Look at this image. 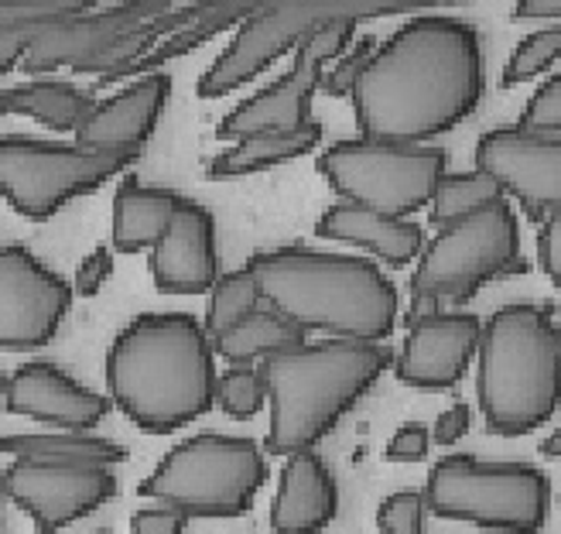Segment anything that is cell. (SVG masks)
<instances>
[{"label":"cell","instance_id":"obj_10","mask_svg":"<svg viewBox=\"0 0 561 534\" xmlns=\"http://www.w3.org/2000/svg\"><path fill=\"white\" fill-rule=\"evenodd\" d=\"M520 254V219L511 200L476 209L448 227H438L414 261L411 292L435 295L442 302L462 305L480 295L490 281L524 274Z\"/></svg>","mask_w":561,"mask_h":534},{"label":"cell","instance_id":"obj_11","mask_svg":"<svg viewBox=\"0 0 561 534\" xmlns=\"http://www.w3.org/2000/svg\"><path fill=\"white\" fill-rule=\"evenodd\" d=\"M414 4H329V0H280V4H257L237 27L209 69L195 82L203 100L230 96L250 79L267 72L277 59L295 52L316 27L329 21H367L383 14H408Z\"/></svg>","mask_w":561,"mask_h":534},{"label":"cell","instance_id":"obj_25","mask_svg":"<svg viewBox=\"0 0 561 534\" xmlns=\"http://www.w3.org/2000/svg\"><path fill=\"white\" fill-rule=\"evenodd\" d=\"M0 103H4V114L32 117L55 134H76L79 124L90 117L96 96L87 87H76L72 79L45 76L0 90Z\"/></svg>","mask_w":561,"mask_h":534},{"label":"cell","instance_id":"obj_45","mask_svg":"<svg viewBox=\"0 0 561 534\" xmlns=\"http://www.w3.org/2000/svg\"><path fill=\"white\" fill-rule=\"evenodd\" d=\"M4 500H8V493H4V469H0V531H4Z\"/></svg>","mask_w":561,"mask_h":534},{"label":"cell","instance_id":"obj_47","mask_svg":"<svg viewBox=\"0 0 561 534\" xmlns=\"http://www.w3.org/2000/svg\"><path fill=\"white\" fill-rule=\"evenodd\" d=\"M90 534H114V531H90Z\"/></svg>","mask_w":561,"mask_h":534},{"label":"cell","instance_id":"obj_15","mask_svg":"<svg viewBox=\"0 0 561 534\" xmlns=\"http://www.w3.org/2000/svg\"><path fill=\"white\" fill-rule=\"evenodd\" d=\"M476 168L493 175L507 200L561 209V134L503 124L476 140Z\"/></svg>","mask_w":561,"mask_h":534},{"label":"cell","instance_id":"obj_4","mask_svg":"<svg viewBox=\"0 0 561 534\" xmlns=\"http://www.w3.org/2000/svg\"><path fill=\"white\" fill-rule=\"evenodd\" d=\"M394 353L383 343L316 340L301 350L261 363L267 374L271 425L267 456H295L316 448L340 421L370 395L390 371Z\"/></svg>","mask_w":561,"mask_h":534},{"label":"cell","instance_id":"obj_32","mask_svg":"<svg viewBox=\"0 0 561 534\" xmlns=\"http://www.w3.org/2000/svg\"><path fill=\"white\" fill-rule=\"evenodd\" d=\"M377 38L374 35H363V38H356L340 59H335L325 72H322V87H319V93H325V96H332V100H350L353 96V90H356V82H359V76H363V69H367V63L374 59V52H377Z\"/></svg>","mask_w":561,"mask_h":534},{"label":"cell","instance_id":"obj_30","mask_svg":"<svg viewBox=\"0 0 561 534\" xmlns=\"http://www.w3.org/2000/svg\"><path fill=\"white\" fill-rule=\"evenodd\" d=\"M558 63H561V24L538 27V32L520 38L517 48L511 52V59L500 76V87L517 90V87H524V82H535L545 72H551Z\"/></svg>","mask_w":561,"mask_h":534},{"label":"cell","instance_id":"obj_39","mask_svg":"<svg viewBox=\"0 0 561 534\" xmlns=\"http://www.w3.org/2000/svg\"><path fill=\"white\" fill-rule=\"evenodd\" d=\"M188 514L168 508V503H148L130 514V534H185Z\"/></svg>","mask_w":561,"mask_h":534},{"label":"cell","instance_id":"obj_18","mask_svg":"<svg viewBox=\"0 0 561 534\" xmlns=\"http://www.w3.org/2000/svg\"><path fill=\"white\" fill-rule=\"evenodd\" d=\"M168 11H172V4H164V0H127V4H114V8L93 4L72 18H59L38 35L21 72L27 79H45L59 69H76L117 35L130 32L134 24L161 18Z\"/></svg>","mask_w":561,"mask_h":534},{"label":"cell","instance_id":"obj_9","mask_svg":"<svg viewBox=\"0 0 561 534\" xmlns=\"http://www.w3.org/2000/svg\"><path fill=\"white\" fill-rule=\"evenodd\" d=\"M319 175L340 203L411 219L432 206L438 182L448 175V151L438 145L343 137L319 151Z\"/></svg>","mask_w":561,"mask_h":534},{"label":"cell","instance_id":"obj_38","mask_svg":"<svg viewBox=\"0 0 561 534\" xmlns=\"http://www.w3.org/2000/svg\"><path fill=\"white\" fill-rule=\"evenodd\" d=\"M432 453V429L425 421H404V425L390 435L383 459L387 463H425Z\"/></svg>","mask_w":561,"mask_h":534},{"label":"cell","instance_id":"obj_24","mask_svg":"<svg viewBox=\"0 0 561 534\" xmlns=\"http://www.w3.org/2000/svg\"><path fill=\"white\" fill-rule=\"evenodd\" d=\"M322 137H325V127L319 121H308L291 130H267V134L243 137V140H233L230 148H222L219 155H213L206 172L209 179H240V175L271 172V168H280V164L319 151Z\"/></svg>","mask_w":561,"mask_h":534},{"label":"cell","instance_id":"obj_19","mask_svg":"<svg viewBox=\"0 0 561 534\" xmlns=\"http://www.w3.org/2000/svg\"><path fill=\"white\" fill-rule=\"evenodd\" d=\"M154 288L164 295H203L216 285L219 234L209 206L188 200L148 254Z\"/></svg>","mask_w":561,"mask_h":534},{"label":"cell","instance_id":"obj_21","mask_svg":"<svg viewBox=\"0 0 561 534\" xmlns=\"http://www.w3.org/2000/svg\"><path fill=\"white\" fill-rule=\"evenodd\" d=\"M340 518V484L329 463L305 448L285 459L271 500L274 534H322Z\"/></svg>","mask_w":561,"mask_h":534},{"label":"cell","instance_id":"obj_14","mask_svg":"<svg viewBox=\"0 0 561 534\" xmlns=\"http://www.w3.org/2000/svg\"><path fill=\"white\" fill-rule=\"evenodd\" d=\"M4 493L42 534H59L106 508L121 493V480L106 466L11 463L4 469Z\"/></svg>","mask_w":561,"mask_h":534},{"label":"cell","instance_id":"obj_20","mask_svg":"<svg viewBox=\"0 0 561 534\" xmlns=\"http://www.w3.org/2000/svg\"><path fill=\"white\" fill-rule=\"evenodd\" d=\"M168 100H172V76L151 72L130 79L106 100H96L90 117L79 124L72 140L103 151H145L151 134L158 130Z\"/></svg>","mask_w":561,"mask_h":534},{"label":"cell","instance_id":"obj_2","mask_svg":"<svg viewBox=\"0 0 561 534\" xmlns=\"http://www.w3.org/2000/svg\"><path fill=\"white\" fill-rule=\"evenodd\" d=\"M216 346L192 313H140L106 350V398L145 435H175L216 408Z\"/></svg>","mask_w":561,"mask_h":534},{"label":"cell","instance_id":"obj_3","mask_svg":"<svg viewBox=\"0 0 561 534\" xmlns=\"http://www.w3.org/2000/svg\"><path fill=\"white\" fill-rule=\"evenodd\" d=\"M264 305L329 340L387 343L401 322V292L374 258L319 247H271L247 261Z\"/></svg>","mask_w":561,"mask_h":534},{"label":"cell","instance_id":"obj_29","mask_svg":"<svg viewBox=\"0 0 561 534\" xmlns=\"http://www.w3.org/2000/svg\"><path fill=\"white\" fill-rule=\"evenodd\" d=\"M264 305L261 298V288L254 274H250V268H237V271H227L216 277V285L209 288V308H206V332L209 336H219L222 329L237 326L240 319L254 316L257 308Z\"/></svg>","mask_w":561,"mask_h":534},{"label":"cell","instance_id":"obj_35","mask_svg":"<svg viewBox=\"0 0 561 534\" xmlns=\"http://www.w3.org/2000/svg\"><path fill=\"white\" fill-rule=\"evenodd\" d=\"M51 21H59V18H32V21H18V24L0 27V79L24 66L27 52L35 48L38 35L45 32Z\"/></svg>","mask_w":561,"mask_h":534},{"label":"cell","instance_id":"obj_46","mask_svg":"<svg viewBox=\"0 0 561 534\" xmlns=\"http://www.w3.org/2000/svg\"><path fill=\"white\" fill-rule=\"evenodd\" d=\"M4 398H8V374L0 371V408H4Z\"/></svg>","mask_w":561,"mask_h":534},{"label":"cell","instance_id":"obj_8","mask_svg":"<svg viewBox=\"0 0 561 534\" xmlns=\"http://www.w3.org/2000/svg\"><path fill=\"white\" fill-rule=\"evenodd\" d=\"M137 151H103L35 134L0 137V200L18 216L45 223L69 203L100 192L137 161Z\"/></svg>","mask_w":561,"mask_h":534},{"label":"cell","instance_id":"obj_36","mask_svg":"<svg viewBox=\"0 0 561 534\" xmlns=\"http://www.w3.org/2000/svg\"><path fill=\"white\" fill-rule=\"evenodd\" d=\"M93 8L90 0H0V27L32 18H69Z\"/></svg>","mask_w":561,"mask_h":534},{"label":"cell","instance_id":"obj_28","mask_svg":"<svg viewBox=\"0 0 561 534\" xmlns=\"http://www.w3.org/2000/svg\"><path fill=\"white\" fill-rule=\"evenodd\" d=\"M500 200H507V192H503V185L493 175L480 172V168L448 172L435 189V200L428 206V223L438 230V227H448V223H456L483 206H493Z\"/></svg>","mask_w":561,"mask_h":534},{"label":"cell","instance_id":"obj_27","mask_svg":"<svg viewBox=\"0 0 561 534\" xmlns=\"http://www.w3.org/2000/svg\"><path fill=\"white\" fill-rule=\"evenodd\" d=\"M305 343H308V332L280 313H274L271 305H261L254 316H247L237 326L213 336L216 356L227 360L230 367H237V363L261 367V363H271L277 356L301 350Z\"/></svg>","mask_w":561,"mask_h":534},{"label":"cell","instance_id":"obj_41","mask_svg":"<svg viewBox=\"0 0 561 534\" xmlns=\"http://www.w3.org/2000/svg\"><path fill=\"white\" fill-rule=\"evenodd\" d=\"M472 429V408L466 401H456L453 408H445L438 418H435V425H432V442L442 445V448H453L459 439H466Z\"/></svg>","mask_w":561,"mask_h":534},{"label":"cell","instance_id":"obj_22","mask_svg":"<svg viewBox=\"0 0 561 534\" xmlns=\"http://www.w3.org/2000/svg\"><path fill=\"white\" fill-rule=\"evenodd\" d=\"M316 237L367 250L370 258L387 268H411L425 250V227L421 223L374 213L353 203L329 206L316 223Z\"/></svg>","mask_w":561,"mask_h":534},{"label":"cell","instance_id":"obj_5","mask_svg":"<svg viewBox=\"0 0 561 534\" xmlns=\"http://www.w3.org/2000/svg\"><path fill=\"white\" fill-rule=\"evenodd\" d=\"M476 401L493 435L520 439L561 408V326L548 308L514 302L483 322Z\"/></svg>","mask_w":561,"mask_h":534},{"label":"cell","instance_id":"obj_6","mask_svg":"<svg viewBox=\"0 0 561 534\" xmlns=\"http://www.w3.org/2000/svg\"><path fill=\"white\" fill-rule=\"evenodd\" d=\"M267 480L271 466L257 439L199 432L168 448L137 493L188 518H243Z\"/></svg>","mask_w":561,"mask_h":534},{"label":"cell","instance_id":"obj_17","mask_svg":"<svg viewBox=\"0 0 561 534\" xmlns=\"http://www.w3.org/2000/svg\"><path fill=\"white\" fill-rule=\"evenodd\" d=\"M4 408L11 414L38 421V425L66 432H93L114 411L106 395L76 380L51 360H27L14 374H8Z\"/></svg>","mask_w":561,"mask_h":534},{"label":"cell","instance_id":"obj_34","mask_svg":"<svg viewBox=\"0 0 561 534\" xmlns=\"http://www.w3.org/2000/svg\"><path fill=\"white\" fill-rule=\"evenodd\" d=\"M517 127L538 130V134H561V72L548 76L541 87L530 93L520 110Z\"/></svg>","mask_w":561,"mask_h":534},{"label":"cell","instance_id":"obj_12","mask_svg":"<svg viewBox=\"0 0 561 534\" xmlns=\"http://www.w3.org/2000/svg\"><path fill=\"white\" fill-rule=\"evenodd\" d=\"M359 21H329L316 27L298 48L291 69L280 72L264 90L250 100H240L227 117L219 121V140H243L267 130H291L312 121V96L322 87V72L340 59V55L356 42Z\"/></svg>","mask_w":561,"mask_h":534},{"label":"cell","instance_id":"obj_31","mask_svg":"<svg viewBox=\"0 0 561 534\" xmlns=\"http://www.w3.org/2000/svg\"><path fill=\"white\" fill-rule=\"evenodd\" d=\"M216 408L233 418L250 421L267 408V374L264 367H250V363H237V367L219 371L216 380Z\"/></svg>","mask_w":561,"mask_h":534},{"label":"cell","instance_id":"obj_37","mask_svg":"<svg viewBox=\"0 0 561 534\" xmlns=\"http://www.w3.org/2000/svg\"><path fill=\"white\" fill-rule=\"evenodd\" d=\"M114 268H117L114 247H93L90 254L79 261V268H76L72 292H76L79 298H96V295L103 292L106 281L114 277Z\"/></svg>","mask_w":561,"mask_h":534},{"label":"cell","instance_id":"obj_33","mask_svg":"<svg viewBox=\"0 0 561 534\" xmlns=\"http://www.w3.org/2000/svg\"><path fill=\"white\" fill-rule=\"evenodd\" d=\"M425 521H428L425 490H394L377 508V527L383 534H425Z\"/></svg>","mask_w":561,"mask_h":534},{"label":"cell","instance_id":"obj_48","mask_svg":"<svg viewBox=\"0 0 561 534\" xmlns=\"http://www.w3.org/2000/svg\"><path fill=\"white\" fill-rule=\"evenodd\" d=\"M0 117H8V114H4V103H0Z\"/></svg>","mask_w":561,"mask_h":534},{"label":"cell","instance_id":"obj_26","mask_svg":"<svg viewBox=\"0 0 561 534\" xmlns=\"http://www.w3.org/2000/svg\"><path fill=\"white\" fill-rule=\"evenodd\" d=\"M0 456L11 463H59V466H106L127 463V448L93 432H18L0 439Z\"/></svg>","mask_w":561,"mask_h":534},{"label":"cell","instance_id":"obj_43","mask_svg":"<svg viewBox=\"0 0 561 534\" xmlns=\"http://www.w3.org/2000/svg\"><path fill=\"white\" fill-rule=\"evenodd\" d=\"M438 313H445L442 308V298H435V295H421V292H411V305H408V313H404V326L411 329L414 322H421V319H432V316H438Z\"/></svg>","mask_w":561,"mask_h":534},{"label":"cell","instance_id":"obj_42","mask_svg":"<svg viewBox=\"0 0 561 534\" xmlns=\"http://www.w3.org/2000/svg\"><path fill=\"white\" fill-rule=\"evenodd\" d=\"M511 21L524 24V21H551L561 24V0H520L514 8Z\"/></svg>","mask_w":561,"mask_h":534},{"label":"cell","instance_id":"obj_40","mask_svg":"<svg viewBox=\"0 0 561 534\" xmlns=\"http://www.w3.org/2000/svg\"><path fill=\"white\" fill-rule=\"evenodd\" d=\"M538 264L554 288H561V209L548 213L538 227Z\"/></svg>","mask_w":561,"mask_h":534},{"label":"cell","instance_id":"obj_1","mask_svg":"<svg viewBox=\"0 0 561 534\" xmlns=\"http://www.w3.org/2000/svg\"><path fill=\"white\" fill-rule=\"evenodd\" d=\"M486 96L480 27L456 14H414L387 35L353 90L359 137L432 145Z\"/></svg>","mask_w":561,"mask_h":534},{"label":"cell","instance_id":"obj_16","mask_svg":"<svg viewBox=\"0 0 561 534\" xmlns=\"http://www.w3.org/2000/svg\"><path fill=\"white\" fill-rule=\"evenodd\" d=\"M483 319L472 313H438L408 329L394 353V377L414 390H453L480 353Z\"/></svg>","mask_w":561,"mask_h":534},{"label":"cell","instance_id":"obj_23","mask_svg":"<svg viewBox=\"0 0 561 534\" xmlns=\"http://www.w3.org/2000/svg\"><path fill=\"white\" fill-rule=\"evenodd\" d=\"M188 203V195L161 185H145L134 175H124L114 192V213H110V247L114 254L134 258L151 254L164 237L168 223Z\"/></svg>","mask_w":561,"mask_h":534},{"label":"cell","instance_id":"obj_44","mask_svg":"<svg viewBox=\"0 0 561 534\" xmlns=\"http://www.w3.org/2000/svg\"><path fill=\"white\" fill-rule=\"evenodd\" d=\"M541 456H548V459H554V463H561V425L541 442Z\"/></svg>","mask_w":561,"mask_h":534},{"label":"cell","instance_id":"obj_7","mask_svg":"<svg viewBox=\"0 0 561 534\" xmlns=\"http://www.w3.org/2000/svg\"><path fill=\"white\" fill-rule=\"evenodd\" d=\"M428 514L490 534H541L551 514V480L535 463L442 456L425 484Z\"/></svg>","mask_w":561,"mask_h":534},{"label":"cell","instance_id":"obj_13","mask_svg":"<svg viewBox=\"0 0 561 534\" xmlns=\"http://www.w3.org/2000/svg\"><path fill=\"white\" fill-rule=\"evenodd\" d=\"M76 292L32 247L0 243V353H38L62 322Z\"/></svg>","mask_w":561,"mask_h":534}]
</instances>
